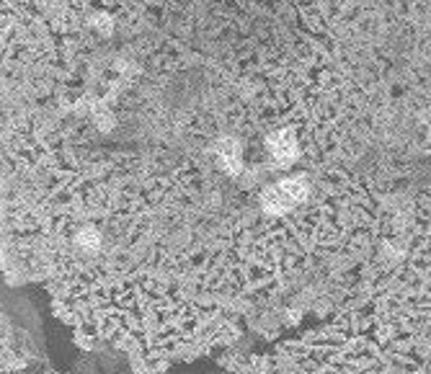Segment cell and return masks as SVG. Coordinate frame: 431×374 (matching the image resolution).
<instances>
[{
	"label": "cell",
	"mask_w": 431,
	"mask_h": 374,
	"mask_svg": "<svg viewBox=\"0 0 431 374\" xmlns=\"http://www.w3.org/2000/svg\"><path fill=\"white\" fill-rule=\"evenodd\" d=\"M269 152H272V158L279 163V166H289V163H295V158L300 155V147H297V137L289 132V129H279V132H274L269 140Z\"/></svg>",
	"instance_id": "cell-2"
},
{
	"label": "cell",
	"mask_w": 431,
	"mask_h": 374,
	"mask_svg": "<svg viewBox=\"0 0 431 374\" xmlns=\"http://www.w3.org/2000/svg\"><path fill=\"white\" fill-rule=\"evenodd\" d=\"M217 160H220V166L225 168V171H230L232 175L240 173V168H243V160H240V147L235 140H220L217 142V150H215Z\"/></svg>",
	"instance_id": "cell-3"
},
{
	"label": "cell",
	"mask_w": 431,
	"mask_h": 374,
	"mask_svg": "<svg viewBox=\"0 0 431 374\" xmlns=\"http://www.w3.org/2000/svg\"><path fill=\"white\" fill-rule=\"evenodd\" d=\"M307 192H310V183L305 175H295V178H287V181L277 183L272 189H266L264 196H261V204H264L266 212L272 215H284L292 207H297L300 201L307 199Z\"/></svg>",
	"instance_id": "cell-1"
}]
</instances>
